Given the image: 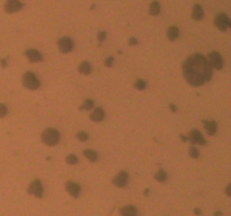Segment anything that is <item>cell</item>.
<instances>
[{"label": "cell", "mask_w": 231, "mask_h": 216, "mask_svg": "<svg viewBox=\"0 0 231 216\" xmlns=\"http://www.w3.org/2000/svg\"><path fill=\"white\" fill-rule=\"evenodd\" d=\"M213 70L209 60L202 54H193L183 64V74L191 86L200 87L212 78Z\"/></svg>", "instance_id": "1"}, {"label": "cell", "mask_w": 231, "mask_h": 216, "mask_svg": "<svg viewBox=\"0 0 231 216\" xmlns=\"http://www.w3.org/2000/svg\"><path fill=\"white\" fill-rule=\"evenodd\" d=\"M21 82L25 88H27L29 90H36L41 87V81L39 80V78L36 77V74H34L31 71H27L23 74L21 77Z\"/></svg>", "instance_id": "2"}, {"label": "cell", "mask_w": 231, "mask_h": 216, "mask_svg": "<svg viewBox=\"0 0 231 216\" xmlns=\"http://www.w3.org/2000/svg\"><path fill=\"white\" fill-rule=\"evenodd\" d=\"M42 142L49 147H54L60 141V133L54 128H47L42 133Z\"/></svg>", "instance_id": "3"}, {"label": "cell", "mask_w": 231, "mask_h": 216, "mask_svg": "<svg viewBox=\"0 0 231 216\" xmlns=\"http://www.w3.org/2000/svg\"><path fill=\"white\" fill-rule=\"evenodd\" d=\"M214 24L218 27V29L221 32H225L227 29H229V27L231 26L230 19L225 14H219L215 17Z\"/></svg>", "instance_id": "4"}, {"label": "cell", "mask_w": 231, "mask_h": 216, "mask_svg": "<svg viewBox=\"0 0 231 216\" xmlns=\"http://www.w3.org/2000/svg\"><path fill=\"white\" fill-rule=\"evenodd\" d=\"M74 41L70 37H61L58 41V49L61 53H69L74 50Z\"/></svg>", "instance_id": "5"}, {"label": "cell", "mask_w": 231, "mask_h": 216, "mask_svg": "<svg viewBox=\"0 0 231 216\" xmlns=\"http://www.w3.org/2000/svg\"><path fill=\"white\" fill-rule=\"evenodd\" d=\"M24 7V5L21 0H7L5 4V11L8 14H14L17 13Z\"/></svg>", "instance_id": "6"}, {"label": "cell", "mask_w": 231, "mask_h": 216, "mask_svg": "<svg viewBox=\"0 0 231 216\" xmlns=\"http://www.w3.org/2000/svg\"><path fill=\"white\" fill-rule=\"evenodd\" d=\"M209 62H210L211 66L217 70H221L223 68V59L220 55V53L218 52H211L209 54Z\"/></svg>", "instance_id": "7"}, {"label": "cell", "mask_w": 231, "mask_h": 216, "mask_svg": "<svg viewBox=\"0 0 231 216\" xmlns=\"http://www.w3.org/2000/svg\"><path fill=\"white\" fill-rule=\"evenodd\" d=\"M28 192H31L32 195H34V196H36V197L41 198V197L43 196V186H42V182L40 181L39 179H35V180H33V181L31 182V185H29Z\"/></svg>", "instance_id": "8"}, {"label": "cell", "mask_w": 231, "mask_h": 216, "mask_svg": "<svg viewBox=\"0 0 231 216\" xmlns=\"http://www.w3.org/2000/svg\"><path fill=\"white\" fill-rule=\"evenodd\" d=\"M189 141L193 144H200V145L205 144V139H204L203 134L199 129H192L189 132Z\"/></svg>", "instance_id": "9"}, {"label": "cell", "mask_w": 231, "mask_h": 216, "mask_svg": "<svg viewBox=\"0 0 231 216\" xmlns=\"http://www.w3.org/2000/svg\"><path fill=\"white\" fill-rule=\"evenodd\" d=\"M129 180V174L126 171H121L114 179H113V184L117 187H125Z\"/></svg>", "instance_id": "10"}, {"label": "cell", "mask_w": 231, "mask_h": 216, "mask_svg": "<svg viewBox=\"0 0 231 216\" xmlns=\"http://www.w3.org/2000/svg\"><path fill=\"white\" fill-rule=\"evenodd\" d=\"M66 190L72 197H78V196L80 195V186L74 181H68L66 184Z\"/></svg>", "instance_id": "11"}, {"label": "cell", "mask_w": 231, "mask_h": 216, "mask_svg": "<svg viewBox=\"0 0 231 216\" xmlns=\"http://www.w3.org/2000/svg\"><path fill=\"white\" fill-rule=\"evenodd\" d=\"M25 55L27 56V59L29 60L31 62H40V61L43 60L42 54H41L37 50H34V49L27 50V51L25 52Z\"/></svg>", "instance_id": "12"}, {"label": "cell", "mask_w": 231, "mask_h": 216, "mask_svg": "<svg viewBox=\"0 0 231 216\" xmlns=\"http://www.w3.org/2000/svg\"><path fill=\"white\" fill-rule=\"evenodd\" d=\"M203 125H204V128H205V131H206V133L209 134V135L213 136L215 133H217L218 131V125L217 123L214 122V121H203Z\"/></svg>", "instance_id": "13"}, {"label": "cell", "mask_w": 231, "mask_h": 216, "mask_svg": "<svg viewBox=\"0 0 231 216\" xmlns=\"http://www.w3.org/2000/svg\"><path fill=\"white\" fill-rule=\"evenodd\" d=\"M104 117H105V112H104V109L100 107H97L94 109V112L91 113L90 115V119L93 121V122H102L103 119H104Z\"/></svg>", "instance_id": "14"}, {"label": "cell", "mask_w": 231, "mask_h": 216, "mask_svg": "<svg viewBox=\"0 0 231 216\" xmlns=\"http://www.w3.org/2000/svg\"><path fill=\"white\" fill-rule=\"evenodd\" d=\"M193 19H195V20H201L202 18H203L204 16V11L203 9H202V7H201V5H195L194 7H193Z\"/></svg>", "instance_id": "15"}, {"label": "cell", "mask_w": 231, "mask_h": 216, "mask_svg": "<svg viewBox=\"0 0 231 216\" xmlns=\"http://www.w3.org/2000/svg\"><path fill=\"white\" fill-rule=\"evenodd\" d=\"M121 215L122 216H137V208L134 206H124L121 208Z\"/></svg>", "instance_id": "16"}, {"label": "cell", "mask_w": 231, "mask_h": 216, "mask_svg": "<svg viewBox=\"0 0 231 216\" xmlns=\"http://www.w3.org/2000/svg\"><path fill=\"white\" fill-rule=\"evenodd\" d=\"M179 36V29L177 26H170L167 31V37L170 41H175Z\"/></svg>", "instance_id": "17"}, {"label": "cell", "mask_w": 231, "mask_h": 216, "mask_svg": "<svg viewBox=\"0 0 231 216\" xmlns=\"http://www.w3.org/2000/svg\"><path fill=\"white\" fill-rule=\"evenodd\" d=\"M160 13V4L158 1H152L149 7V14L151 16H157Z\"/></svg>", "instance_id": "18"}, {"label": "cell", "mask_w": 231, "mask_h": 216, "mask_svg": "<svg viewBox=\"0 0 231 216\" xmlns=\"http://www.w3.org/2000/svg\"><path fill=\"white\" fill-rule=\"evenodd\" d=\"M79 72H80L81 74H89L91 72V65L90 63L87 62V61H85V62L80 63V65H79Z\"/></svg>", "instance_id": "19"}, {"label": "cell", "mask_w": 231, "mask_h": 216, "mask_svg": "<svg viewBox=\"0 0 231 216\" xmlns=\"http://www.w3.org/2000/svg\"><path fill=\"white\" fill-rule=\"evenodd\" d=\"M84 155L87 158V159L90 161V162H95V161L98 159L97 153H96L94 150H89V149H88V150H85L84 151Z\"/></svg>", "instance_id": "20"}, {"label": "cell", "mask_w": 231, "mask_h": 216, "mask_svg": "<svg viewBox=\"0 0 231 216\" xmlns=\"http://www.w3.org/2000/svg\"><path fill=\"white\" fill-rule=\"evenodd\" d=\"M94 106H95L94 100H91V99H86V100L84 101L82 106H81V110H90V109L94 108Z\"/></svg>", "instance_id": "21"}, {"label": "cell", "mask_w": 231, "mask_h": 216, "mask_svg": "<svg viewBox=\"0 0 231 216\" xmlns=\"http://www.w3.org/2000/svg\"><path fill=\"white\" fill-rule=\"evenodd\" d=\"M154 179L159 182H164L165 180L167 179V173H166L164 170H159L157 173L154 174Z\"/></svg>", "instance_id": "22"}, {"label": "cell", "mask_w": 231, "mask_h": 216, "mask_svg": "<svg viewBox=\"0 0 231 216\" xmlns=\"http://www.w3.org/2000/svg\"><path fill=\"white\" fill-rule=\"evenodd\" d=\"M134 87H135V89H138V90H144L146 87H147V84H146V81H144V80L139 79V80L135 81Z\"/></svg>", "instance_id": "23"}, {"label": "cell", "mask_w": 231, "mask_h": 216, "mask_svg": "<svg viewBox=\"0 0 231 216\" xmlns=\"http://www.w3.org/2000/svg\"><path fill=\"white\" fill-rule=\"evenodd\" d=\"M66 161H67L68 164H76L78 162V158L74 155V154H69L67 158H66Z\"/></svg>", "instance_id": "24"}, {"label": "cell", "mask_w": 231, "mask_h": 216, "mask_svg": "<svg viewBox=\"0 0 231 216\" xmlns=\"http://www.w3.org/2000/svg\"><path fill=\"white\" fill-rule=\"evenodd\" d=\"M189 155H191L192 158H194V159H196V158L200 157V152H199V150H197L194 145L189 147Z\"/></svg>", "instance_id": "25"}, {"label": "cell", "mask_w": 231, "mask_h": 216, "mask_svg": "<svg viewBox=\"0 0 231 216\" xmlns=\"http://www.w3.org/2000/svg\"><path fill=\"white\" fill-rule=\"evenodd\" d=\"M77 139L79 141H81V142H85V141H87L89 139V136H88V134L86 132H79L77 133Z\"/></svg>", "instance_id": "26"}, {"label": "cell", "mask_w": 231, "mask_h": 216, "mask_svg": "<svg viewBox=\"0 0 231 216\" xmlns=\"http://www.w3.org/2000/svg\"><path fill=\"white\" fill-rule=\"evenodd\" d=\"M7 115V107L4 104H0V118H2Z\"/></svg>", "instance_id": "27"}, {"label": "cell", "mask_w": 231, "mask_h": 216, "mask_svg": "<svg viewBox=\"0 0 231 216\" xmlns=\"http://www.w3.org/2000/svg\"><path fill=\"white\" fill-rule=\"evenodd\" d=\"M113 63H114V58L113 56H108L105 59V65L106 66H112Z\"/></svg>", "instance_id": "28"}, {"label": "cell", "mask_w": 231, "mask_h": 216, "mask_svg": "<svg viewBox=\"0 0 231 216\" xmlns=\"http://www.w3.org/2000/svg\"><path fill=\"white\" fill-rule=\"evenodd\" d=\"M106 32H99L98 33V41L99 42H103V41H105V39H106Z\"/></svg>", "instance_id": "29"}, {"label": "cell", "mask_w": 231, "mask_h": 216, "mask_svg": "<svg viewBox=\"0 0 231 216\" xmlns=\"http://www.w3.org/2000/svg\"><path fill=\"white\" fill-rule=\"evenodd\" d=\"M129 43H130V45H137L138 44V39H135V37H131V39H129Z\"/></svg>", "instance_id": "30"}, {"label": "cell", "mask_w": 231, "mask_h": 216, "mask_svg": "<svg viewBox=\"0 0 231 216\" xmlns=\"http://www.w3.org/2000/svg\"><path fill=\"white\" fill-rule=\"evenodd\" d=\"M169 107H170V110H172V113L177 112V108H176V106L174 104H170V105H169Z\"/></svg>", "instance_id": "31"}, {"label": "cell", "mask_w": 231, "mask_h": 216, "mask_svg": "<svg viewBox=\"0 0 231 216\" xmlns=\"http://www.w3.org/2000/svg\"><path fill=\"white\" fill-rule=\"evenodd\" d=\"M230 189H231V185H228L227 189H225V192H227L228 196H230Z\"/></svg>", "instance_id": "32"}, {"label": "cell", "mask_w": 231, "mask_h": 216, "mask_svg": "<svg viewBox=\"0 0 231 216\" xmlns=\"http://www.w3.org/2000/svg\"><path fill=\"white\" fill-rule=\"evenodd\" d=\"M0 62H1V66H2V68H5V66L7 65V60H1Z\"/></svg>", "instance_id": "33"}, {"label": "cell", "mask_w": 231, "mask_h": 216, "mask_svg": "<svg viewBox=\"0 0 231 216\" xmlns=\"http://www.w3.org/2000/svg\"><path fill=\"white\" fill-rule=\"evenodd\" d=\"M180 140H182L183 142H187V141H188V139H187V137H185L184 135H180Z\"/></svg>", "instance_id": "34"}, {"label": "cell", "mask_w": 231, "mask_h": 216, "mask_svg": "<svg viewBox=\"0 0 231 216\" xmlns=\"http://www.w3.org/2000/svg\"><path fill=\"white\" fill-rule=\"evenodd\" d=\"M194 212H195V214H200V209H195V210H194Z\"/></svg>", "instance_id": "35"}, {"label": "cell", "mask_w": 231, "mask_h": 216, "mask_svg": "<svg viewBox=\"0 0 231 216\" xmlns=\"http://www.w3.org/2000/svg\"><path fill=\"white\" fill-rule=\"evenodd\" d=\"M215 215H217V216H220V215H221V213H220V212L215 213Z\"/></svg>", "instance_id": "36"}]
</instances>
